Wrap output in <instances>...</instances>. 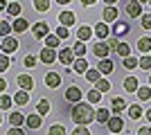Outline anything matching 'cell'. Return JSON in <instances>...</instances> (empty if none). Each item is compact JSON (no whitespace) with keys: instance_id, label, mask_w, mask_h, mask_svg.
Here are the masks:
<instances>
[{"instance_id":"54","label":"cell","mask_w":151,"mask_h":135,"mask_svg":"<svg viewBox=\"0 0 151 135\" xmlns=\"http://www.w3.org/2000/svg\"><path fill=\"white\" fill-rule=\"evenodd\" d=\"M149 88H151V77H149Z\"/></svg>"},{"instance_id":"6","label":"cell","mask_w":151,"mask_h":135,"mask_svg":"<svg viewBox=\"0 0 151 135\" xmlns=\"http://www.w3.org/2000/svg\"><path fill=\"white\" fill-rule=\"evenodd\" d=\"M108 131H111V133L113 135H117V133H122V131H124V122H122V117H111V119H108Z\"/></svg>"},{"instance_id":"19","label":"cell","mask_w":151,"mask_h":135,"mask_svg":"<svg viewBox=\"0 0 151 135\" xmlns=\"http://www.w3.org/2000/svg\"><path fill=\"white\" fill-rule=\"evenodd\" d=\"M104 23H117V7H106L104 9Z\"/></svg>"},{"instance_id":"25","label":"cell","mask_w":151,"mask_h":135,"mask_svg":"<svg viewBox=\"0 0 151 135\" xmlns=\"http://www.w3.org/2000/svg\"><path fill=\"white\" fill-rule=\"evenodd\" d=\"M7 14L9 16H14V18H20V2H7Z\"/></svg>"},{"instance_id":"16","label":"cell","mask_w":151,"mask_h":135,"mask_svg":"<svg viewBox=\"0 0 151 135\" xmlns=\"http://www.w3.org/2000/svg\"><path fill=\"white\" fill-rule=\"evenodd\" d=\"M12 27H14V32H18V34H25L27 29H29V23H27L25 18H23V16H20V18H16L12 23Z\"/></svg>"},{"instance_id":"11","label":"cell","mask_w":151,"mask_h":135,"mask_svg":"<svg viewBox=\"0 0 151 135\" xmlns=\"http://www.w3.org/2000/svg\"><path fill=\"white\" fill-rule=\"evenodd\" d=\"M126 14H129L131 18L142 16V2H126Z\"/></svg>"},{"instance_id":"7","label":"cell","mask_w":151,"mask_h":135,"mask_svg":"<svg viewBox=\"0 0 151 135\" xmlns=\"http://www.w3.org/2000/svg\"><path fill=\"white\" fill-rule=\"evenodd\" d=\"M38 59H41L43 63L50 65V63H54V61H59V54H57V50H47V47H45V50H41Z\"/></svg>"},{"instance_id":"51","label":"cell","mask_w":151,"mask_h":135,"mask_svg":"<svg viewBox=\"0 0 151 135\" xmlns=\"http://www.w3.org/2000/svg\"><path fill=\"white\" fill-rule=\"evenodd\" d=\"M5 90H7V81L0 77V92H5Z\"/></svg>"},{"instance_id":"9","label":"cell","mask_w":151,"mask_h":135,"mask_svg":"<svg viewBox=\"0 0 151 135\" xmlns=\"http://www.w3.org/2000/svg\"><path fill=\"white\" fill-rule=\"evenodd\" d=\"M65 99L72 104H79L81 101V90H79V86H70L68 90H65Z\"/></svg>"},{"instance_id":"23","label":"cell","mask_w":151,"mask_h":135,"mask_svg":"<svg viewBox=\"0 0 151 135\" xmlns=\"http://www.w3.org/2000/svg\"><path fill=\"white\" fill-rule=\"evenodd\" d=\"M138 50L142 52L145 56H147V54L151 52V39H149V36H142V39L138 41Z\"/></svg>"},{"instance_id":"53","label":"cell","mask_w":151,"mask_h":135,"mask_svg":"<svg viewBox=\"0 0 151 135\" xmlns=\"http://www.w3.org/2000/svg\"><path fill=\"white\" fill-rule=\"evenodd\" d=\"M2 9H7V2H2V0H0V11H2Z\"/></svg>"},{"instance_id":"57","label":"cell","mask_w":151,"mask_h":135,"mask_svg":"<svg viewBox=\"0 0 151 135\" xmlns=\"http://www.w3.org/2000/svg\"><path fill=\"white\" fill-rule=\"evenodd\" d=\"M0 23H2V20H0Z\"/></svg>"},{"instance_id":"34","label":"cell","mask_w":151,"mask_h":135,"mask_svg":"<svg viewBox=\"0 0 151 135\" xmlns=\"http://www.w3.org/2000/svg\"><path fill=\"white\" fill-rule=\"evenodd\" d=\"M149 97H151V88H149V86H140V88H138V99H140V101H147Z\"/></svg>"},{"instance_id":"28","label":"cell","mask_w":151,"mask_h":135,"mask_svg":"<svg viewBox=\"0 0 151 135\" xmlns=\"http://www.w3.org/2000/svg\"><path fill=\"white\" fill-rule=\"evenodd\" d=\"M59 43H61V41H59V36H57V34H50V36L45 39V47H47V50H57V47H59Z\"/></svg>"},{"instance_id":"26","label":"cell","mask_w":151,"mask_h":135,"mask_svg":"<svg viewBox=\"0 0 151 135\" xmlns=\"http://www.w3.org/2000/svg\"><path fill=\"white\" fill-rule=\"evenodd\" d=\"M124 88L129 90V92H138V88H140L138 79H135V77H129V79H124Z\"/></svg>"},{"instance_id":"3","label":"cell","mask_w":151,"mask_h":135,"mask_svg":"<svg viewBox=\"0 0 151 135\" xmlns=\"http://www.w3.org/2000/svg\"><path fill=\"white\" fill-rule=\"evenodd\" d=\"M0 50H2V54H5V56H12L14 52L18 50V41L14 39V36H9V39H2V45H0Z\"/></svg>"},{"instance_id":"18","label":"cell","mask_w":151,"mask_h":135,"mask_svg":"<svg viewBox=\"0 0 151 135\" xmlns=\"http://www.w3.org/2000/svg\"><path fill=\"white\" fill-rule=\"evenodd\" d=\"M25 124H27V129H41V124H43V119H41V115H36V113H34V115H27L25 117Z\"/></svg>"},{"instance_id":"41","label":"cell","mask_w":151,"mask_h":135,"mask_svg":"<svg viewBox=\"0 0 151 135\" xmlns=\"http://www.w3.org/2000/svg\"><path fill=\"white\" fill-rule=\"evenodd\" d=\"M34 9H36V11H47V9H50V2H47V0H36V2H34Z\"/></svg>"},{"instance_id":"40","label":"cell","mask_w":151,"mask_h":135,"mask_svg":"<svg viewBox=\"0 0 151 135\" xmlns=\"http://www.w3.org/2000/svg\"><path fill=\"white\" fill-rule=\"evenodd\" d=\"M97 90H99V92H108V90H111V81H108V79H99V81H97Z\"/></svg>"},{"instance_id":"14","label":"cell","mask_w":151,"mask_h":135,"mask_svg":"<svg viewBox=\"0 0 151 135\" xmlns=\"http://www.w3.org/2000/svg\"><path fill=\"white\" fill-rule=\"evenodd\" d=\"M90 36H93V27H88V25H79V29H77V41L86 43Z\"/></svg>"},{"instance_id":"50","label":"cell","mask_w":151,"mask_h":135,"mask_svg":"<svg viewBox=\"0 0 151 135\" xmlns=\"http://www.w3.org/2000/svg\"><path fill=\"white\" fill-rule=\"evenodd\" d=\"M138 135H151V126H142V129L138 131Z\"/></svg>"},{"instance_id":"35","label":"cell","mask_w":151,"mask_h":135,"mask_svg":"<svg viewBox=\"0 0 151 135\" xmlns=\"http://www.w3.org/2000/svg\"><path fill=\"white\" fill-rule=\"evenodd\" d=\"M14 106V99L9 95H0V110H7Z\"/></svg>"},{"instance_id":"21","label":"cell","mask_w":151,"mask_h":135,"mask_svg":"<svg viewBox=\"0 0 151 135\" xmlns=\"http://www.w3.org/2000/svg\"><path fill=\"white\" fill-rule=\"evenodd\" d=\"M9 124H12V129H20V126L25 124V115H20V113H12V115H9Z\"/></svg>"},{"instance_id":"32","label":"cell","mask_w":151,"mask_h":135,"mask_svg":"<svg viewBox=\"0 0 151 135\" xmlns=\"http://www.w3.org/2000/svg\"><path fill=\"white\" fill-rule=\"evenodd\" d=\"M111 104H113V113H122V110L126 108V101L122 99V97H113Z\"/></svg>"},{"instance_id":"37","label":"cell","mask_w":151,"mask_h":135,"mask_svg":"<svg viewBox=\"0 0 151 135\" xmlns=\"http://www.w3.org/2000/svg\"><path fill=\"white\" fill-rule=\"evenodd\" d=\"M88 101H90V104H99V101H101V92H99L97 88L88 90Z\"/></svg>"},{"instance_id":"31","label":"cell","mask_w":151,"mask_h":135,"mask_svg":"<svg viewBox=\"0 0 151 135\" xmlns=\"http://www.w3.org/2000/svg\"><path fill=\"white\" fill-rule=\"evenodd\" d=\"M12 32H14L12 23H5V20H2V23H0V36H2V39H9Z\"/></svg>"},{"instance_id":"33","label":"cell","mask_w":151,"mask_h":135,"mask_svg":"<svg viewBox=\"0 0 151 135\" xmlns=\"http://www.w3.org/2000/svg\"><path fill=\"white\" fill-rule=\"evenodd\" d=\"M129 117H131V119H140V117H142V108H140V104L129 106Z\"/></svg>"},{"instance_id":"4","label":"cell","mask_w":151,"mask_h":135,"mask_svg":"<svg viewBox=\"0 0 151 135\" xmlns=\"http://www.w3.org/2000/svg\"><path fill=\"white\" fill-rule=\"evenodd\" d=\"M129 32H131V27H129V23H124V20H117L113 25V29H111L113 39H122V36H126Z\"/></svg>"},{"instance_id":"30","label":"cell","mask_w":151,"mask_h":135,"mask_svg":"<svg viewBox=\"0 0 151 135\" xmlns=\"http://www.w3.org/2000/svg\"><path fill=\"white\" fill-rule=\"evenodd\" d=\"M86 79H88L90 84H97L101 79V74H99V70L97 68H88V72H86Z\"/></svg>"},{"instance_id":"47","label":"cell","mask_w":151,"mask_h":135,"mask_svg":"<svg viewBox=\"0 0 151 135\" xmlns=\"http://www.w3.org/2000/svg\"><path fill=\"white\" fill-rule=\"evenodd\" d=\"M72 135H90V131H88V126H77L72 131Z\"/></svg>"},{"instance_id":"24","label":"cell","mask_w":151,"mask_h":135,"mask_svg":"<svg viewBox=\"0 0 151 135\" xmlns=\"http://www.w3.org/2000/svg\"><path fill=\"white\" fill-rule=\"evenodd\" d=\"M72 52H75V56H79V59H86V52H88V47H86V43L77 41V43L72 45Z\"/></svg>"},{"instance_id":"29","label":"cell","mask_w":151,"mask_h":135,"mask_svg":"<svg viewBox=\"0 0 151 135\" xmlns=\"http://www.w3.org/2000/svg\"><path fill=\"white\" fill-rule=\"evenodd\" d=\"M95 119H97V122L108 124V119H111V113H108L106 108H99V110H95Z\"/></svg>"},{"instance_id":"55","label":"cell","mask_w":151,"mask_h":135,"mask_svg":"<svg viewBox=\"0 0 151 135\" xmlns=\"http://www.w3.org/2000/svg\"><path fill=\"white\" fill-rule=\"evenodd\" d=\"M0 124H2V117H0Z\"/></svg>"},{"instance_id":"49","label":"cell","mask_w":151,"mask_h":135,"mask_svg":"<svg viewBox=\"0 0 151 135\" xmlns=\"http://www.w3.org/2000/svg\"><path fill=\"white\" fill-rule=\"evenodd\" d=\"M7 135H25V131H23V129H9Z\"/></svg>"},{"instance_id":"36","label":"cell","mask_w":151,"mask_h":135,"mask_svg":"<svg viewBox=\"0 0 151 135\" xmlns=\"http://www.w3.org/2000/svg\"><path fill=\"white\" fill-rule=\"evenodd\" d=\"M124 68H126V70L140 68V59H135V56H126V59H124Z\"/></svg>"},{"instance_id":"10","label":"cell","mask_w":151,"mask_h":135,"mask_svg":"<svg viewBox=\"0 0 151 135\" xmlns=\"http://www.w3.org/2000/svg\"><path fill=\"white\" fill-rule=\"evenodd\" d=\"M75 20H77V16L72 11H61V14H59V25H63V27L75 25Z\"/></svg>"},{"instance_id":"20","label":"cell","mask_w":151,"mask_h":135,"mask_svg":"<svg viewBox=\"0 0 151 135\" xmlns=\"http://www.w3.org/2000/svg\"><path fill=\"white\" fill-rule=\"evenodd\" d=\"M72 72L86 74V72H88V61H86V59H75V63H72Z\"/></svg>"},{"instance_id":"44","label":"cell","mask_w":151,"mask_h":135,"mask_svg":"<svg viewBox=\"0 0 151 135\" xmlns=\"http://www.w3.org/2000/svg\"><path fill=\"white\" fill-rule=\"evenodd\" d=\"M140 68H142V70H151V54L140 59Z\"/></svg>"},{"instance_id":"27","label":"cell","mask_w":151,"mask_h":135,"mask_svg":"<svg viewBox=\"0 0 151 135\" xmlns=\"http://www.w3.org/2000/svg\"><path fill=\"white\" fill-rule=\"evenodd\" d=\"M50 113V101L47 99H41V101L36 104V115H47Z\"/></svg>"},{"instance_id":"15","label":"cell","mask_w":151,"mask_h":135,"mask_svg":"<svg viewBox=\"0 0 151 135\" xmlns=\"http://www.w3.org/2000/svg\"><path fill=\"white\" fill-rule=\"evenodd\" d=\"M97 70H99V74H111V72L115 70V65L111 59H104V61H99L97 63Z\"/></svg>"},{"instance_id":"2","label":"cell","mask_w":151,"mask_h":135,"mask_svg":"<svg viewBox=\"0 0 151 135\" xmlns=\"http://www.w3.org/2000/svg\"><path fill=\"white\" fill-rule=\"evenodd\" d=\"M32 34H34L36 41L47 39V36H50V25H47V23H34V25H32Z\"/></svg>"},{"instance_id":"52","label":"cell","mask_w":151,"mask_h":135,"mask_svg":"<svg viewBox=\"0 0 151 135\" xmlns=\"http://www.w3.org/2000/svg\"><path fill=\"white\" fill-rule=\"evenodd\" d=\"M145 117H147V122H151V108H149V110L145 113Z\"/></svg>"},{"instance_id":"8","label":"cell","mask_w":151,"mask_h":135,"mask_svg":"<svg viewBox=\"0 0 151 135\" xmlns=\"http://www.w3.org/2000/svg\"><path fill=\"white\" fill-rule=\"evenodd\" d=\"M93 52H95V56L99 59V61H104V59H108V45L106 43H99V41H97V43L93 45Z\"/></svg>"},{"instance_id":"39","label":"cell","mask_w":151,"mask_h":135,"mask_svg":"<svg viewBox=\"0 0 151 135\" xmlns=\"http://www.w3.org/2000/svg\"><path fill=\"white\" fill-rule=\"evenodd\" d=\"M9 65H12V59L5 56V54H0V72H7V70H9Z\"/></svg>"},{"instance_id":"43","label":"cell","mask_w":151,"mask_h":135,"mask_svg":"<svg viewBox=\"0 0 151 135\" xmlns=\"http://www.w3.org/2000/svg\"><path fill=\"white\" fill-rule=\"evenodd\" d=\"M57 36H59V41L68 39V36H70V29H68V27H63V25H59L57 27Z\"/></svg>"},{"instance_id":"5","label":"cell","mask_w":151,"mask_h":135,"mask_svg":"<svg viewBox=\"0 0 151 135\" xmlns=\"http://www.w3.org/2000/svg\"><path fill=\"white\" fill-rule=\"evenodd\" d=\"M59 61H61L63 65H72V63H75V52H72V47H61V52H59Z\"/></svg>"},{"instance_id":"45","label":"cell","mask_w":151,"mask_h":135,"mask_svg":"<svg viewBox=\"0 0 151 135\" xmlns=\"http://www.w3.org/2000/svg\"><path fill=\"white\" fill-rule=\"evenodd\" d=\"M23 63H25V68H34V65H36V56H32V54H27Z\"/></svg>"},{"instance_id":"56","label":"cell","mask_w":151,"mask_h":135,"mask_svg":"<svg viewBox=\"0 0 151 135\" xmlns=\"http://www.w3.org/2000/svg\"><path fill=\"white\" fill-rule=\"evenodd\" d=\"M149 7H151V0H149Z\"/></svg>"},{"instance_id":"48","label":"cell","mask_w":151,"mask_h":135,"mask_svg":"<svg viewBox=\"0 0 151 135\" xmlns=\"http://www.w3.org/2000/svg\"><path fill=\"white\" fill-rule=\"evenodd\" d=\"M106 45H108V50H117V45H120V41H117V39H113V36H111Z\"/></svg>"},{"instance_id":"17","label":"cell","mask_w":151,"mask_h":135,"mask_svg":"<svg viewBox=\"0 0 151 135\" xmlns=\"http://www.w3.org/2000/svg\"><path fill=\"white\" fill-rule=\"evenodd\" d=\"M93 34L97 36V39H106L108 34H111V29H108L106 23H97V25L93 27Z\"/></svg>"},{"instance_id":"1","label":"cell","mask_w":151,"mask_h":135,"mask_svg":"<svg viewBox=\"0 0 151 135\" xmlns=\"http://www.w3.org/2000/svg\"><path fill=\"white\" fill-rule=\"evenodd\" d=\"M72 122L77 126H88V124L95 122V108L90 104H75L72 106Z\"/></svg>"},{"instance_id":"46","label":"cell","mask_w":151,"mask_h":135,"mask_svg":"<svg viewBox=\"0 0 151 135\" xmlns=\"http://www.w3.org/2000/svg\"><path fill=\"white\" fill-rule=\"evenodd\" d=\"M142 27L151 29V14H142Z\"/></svg>"},{"instance_id":"38","label":"cell","mask_w":151,"mask_h":135,"mask_svg":"<svg viewBox=\"0 0 151 135\" xmlns=\"http://www.w3.org/2000/svg\"><path fill=\"white\" fill-rule=\"evenodd\" d=\"M115 52H117V54H120L122 59L131 56V47H129V45H126V43H120V45H117V50H115Z\"/></svg>"},{"instance_id":"22","label":"cell","mask_w":151,"mask_h":135,"mask_svg":"<svg viewBox=\"0 0 151 135\" xmlns=\"http://www.w3.org/2000/svg\"><path fill=\"white\" fill-rule=\"evenodd\" d=\"M14 101L18 104V106H27V104H29V92H25V90H18V92L14 95Z\"/></svg>"},{"instance_id":"42","label":"cell","mask_w":151,"mask_h":135,"mask_svg":"<svg viewBox=\"0 0 151 135\" xmlns=\"http://www.w3.org/2000/svg\"><path fill=\"white\" fill-rule=\"evenodd\" d=\"M47 135H65V129H63L61 124H54V126H50Z\"/></svg>"},{"instance_id":"12","label":"cell","mask_w":151,"mask_h":135,"mask_svg":"<svg viewBox=\"0 0 151 135\" xmlns=\"http://www.w3.org/2000/svg\"><path fill=\"white\" fill-rule=\"evenodd\" d=\"M45 86L47 88H59L61 86V74H57V72H47V77H45Z\"/></svg>"},{"instance_id":"13","label":"cell","mask_w":151,"mask_h":135,"mask_svg":"<svg viewBox=\"0 0 151 135\" xmlns=\"http://www.w3.org/2000/svg\"><path fill=\"white\" fill-rule=\"evenodd\" d=\"M18 86H20V90L29 92V90L34 88V79H32L29 74H18Z\"/></svg>"}]
</instances>
